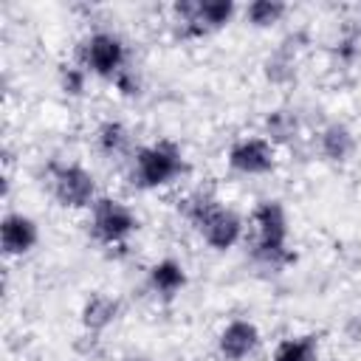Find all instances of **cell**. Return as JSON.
I'll use <instances>...</instances> for the list:
<instances>
[{
	"label": "cell",
	"instance_id": "cell-1",
	"mask_svg": "<svg viewBox=\"0 0 361 361\" xmlns=\"http://www.w3.org/2000/svg\"><path fill=\"white\" fill-rule=\"evenodd\" d=\"M180 214L195 226V231L203 237V243L214 251H228L243 237V220L237 212L226 209L212 192H192L180 200Z\"/></svg>",
	"mask_w": 361,
	"mask_h": 361
},
{
	"label": "cell",
	"instance_id": "cell-2",
	"mask_svg": "<svg viewBox=\"0 0 361 361\" xmlns=\"http://www.w3.org/2000/svg\"><path fill=\"white\" fill-rule=\"evenodd\" d=\"M254 223V245L251 257L271 271L285 268L293 262V254L288 251V217L279 200H259L251 212Z\"/></svg>",
	"mask_w": 361,
	"mask_h": 361
},
{
	"label": "cell",
	"instance_id": "cell-3",
	"mask_svg": "<svg viewBox=\"0 0 361 361\" xmlns=\"http://www.w3.org/2000/svg\"><path fill=\"white\" fill-rule=\"evenodd\" d=\"M186 172V161L178 144L161 138L155 144L138 147L133 155V183L138 189H161L172 180H178Z\"/></svg>",
	"mask_w": 361,
	"mask_h": 361
},
{
	"label": "cell",
	"instance_id": "cell-4",
	"mask_svg": "<svg viewBox=\"0 0 361 361\" xmlns=\"http://www.w3.org/2000/svg\"><path fill=\"white\" fill-rule=\"evenodd\" d=\"M237 6L231 0H178L172 3V17L178 23V37L200 39L231 23Z\"/></svg>",
	"mask_w": 361,
	"mask_h": 361
},
{
	"label": "cell",
	"instance_id": "cell-5",
	"mask_svg": "<svg viewBox=\"0 0 361 361\" xmlns=\"http://www.w3.org/2000/svg\"><path fill=\"white\" fill-rule=\"evenodd\" d=\"M90 234L102 245H124L130 234L138 228V217L133 209L116 197H96L90 206Z\"/></svg>",
	"mask_w": 361,
	"mask_h": 361
},
{
	"label": "cell",
	"instance_id": "cell-6",
	"mask_svg": "<svg viewBox=\"0 0 361 361\" xmlns=\"http://www.w3.org/2000/svg\"><path fill=\"white\" fill-rule=\"evenodd\" d=\"M79 65L102 79H116L124 71L127 48L113 31H93L79 42Z\"/></svg>",
	"mask_w": 361,
	"mask_h": 361
},
{
	"label": "cell",
	"instance_id": "cell-7",
	"mask_svg": "<svg viewBox=\"0 0 361 361\" xmlns=\"http://www.w3.org/2000/svg\"><path fill=\"white\" fill-rule=\"evenodd\" d=\"M51 192L54 200L65 209H90L96 203V180L79 164H54Z\"/></svg>",
	"mask_w": 361,
	"mask_h": 361
},
{
	"label": "cell",
	"instance_id": "cell-8",
	"mask_svg": "<svg viewBox=\"0 0 361 361\" xmlns=\"http://www.w3.org/2000/svg\"><path fill=\"white\" fill-rule=\"evenodd\" d=\"M228 166L240 175H268L276 166V147L262 135L237 138L228 149Z\"/></svg>",
	"mask_w": 361,
	"mask_h": 361
},
{
	"label": "cell",
	"instance_id": "cell-9",
	"mask_svg": "<svg viewBox=\"0 0 361 361\" xmlns=\"http://www.w3.org/2000/svg\"><path fill=\"white\" fill-rule=\"evenodd\" d=\"M257 347H259V330L248 319L228 322L217 336V350L226 361H245L248 355L257 353Z\"/></svg>",
	"mask_w": 361,
	"mask_h": 361
},
{
	"label": "cell",
	"instance_id": "cell-10",
	"mask_svg": "<svg viewBox=\"0 0 361 361\" xmlns=\"http://www.w3.org/2000/svg\"><path fill=\"white\" fill-rule=\"evenodd\" d=\"M39 240L37 223L23 212H8L0 223V248L6 257H23L28 254Z\"/></svg>",
	"mask_w": 361,
	"mask_h": 361
},
{
	"label": "cell",
	"instance_id": "cell-11",
	"mask_svg": "<svg viewBox=\"0 0 361 361\" xmlns=\"http://www.w3.org/2000/svg\"><path fill=\"white\" fill-rule=\"evenodd\" d=\"M355 147H358V141L344 121H330L319 133V152L330 164H347L355 155Z\"/></svg>",
	"mask_w": 361,
	"mask_h": 361
},
{
	"label": "cell",
	"instance_id": "cell-12",
	"mask_svg": "<svg viewBox=\"0 0 361 361\" xmlns=\"http://www.w3.org/2000/svg\"><path fill=\"white\" fill-rule=\"evenodd\" d=\"M121 313V302L110 293H90L79 310V322L87 333H102L107 330Z\"/></svg>",
	"mask_w": 361,
	"mask_h": 361
},
{
	"label": "cell",
	"instance_id": "cell-13",
	"mask_svg": "<svg viewBox=\"0 0 361 361\" xmlns=\"http://www.w3.org/2000/svg\"><path fill=\"white\" fill-rule=\"evenodd\" d=\"M183 285H186V271L178 259L166 257V259H158L149 268V288L155 293H161L164 299H172L175 293H180Z\"/></svg>",
	"mask_w": 361,
	"mask_h": 361
},
{
	"label": "cell",
	"instance_id": "cell-14",
	"mask_svg": "<svg viewBox=\"0 0 361 361\" xmlns=\"http://www.w3.org/2000/svg\"><path fill=\"white\" fill-rule=\"evenodd\" d=\"M96 149L104 155V158H118L130 149V130L121 124V121H102L96 127Z\"/></svg>",
	"mask_w": 361,
	"mask_h": 361
},
{
	"label": "cell",
	"instance_id": "cell-15",
	"mask_svg": "<svg viewBox=\"0 0 361 361\" xmlns=\"http://www.w3.org/2000/svg\"><path fill=\"white\" fill-rule=\"evenodd\" d=\"M262 124H265V135H268V141H271L274 147H276V144H290V141L296 138V133H299V118H296V113L288 110V107L271 110Z\"/></svg>",
	"mask_w": 361,
	"mask_h": 361
},
{
	"label": "cell",
	"instance_id": "cell-16",
	"mask_svg": "<svg viewBox=\"0 0 361 361\" xmlns=\"http://www.w3.org/2000/svg\"><path fill=\"white\" fill-rule=\"evenodd\" d=\"M319 358V341L316 336H296V338H282L274 347L271 361H316Z\"/></svg>",
	"mask_w": 361,
	"mask_h": 361
},
{
	"label": "cell",
	"instance_id": "cell-17",
	"mask_svg": "<svg viewBox=\"0 0 361 361\" xmlns=\"http://www.w3.org/2000/svg\"><path fill=\"white\" fill-rule=\"evenodd\" d=\"M288 6L282 0H254L245 6V20L254 28H271L285 17Z\"/></svg>",
	"mask_w": 361,
	"mask_h": 361
},
{
	"label": "cell",
	"instance_id": "cell-18",
	"mask_svg": "<svg viewBox=\"0 0 361 361\" xmlns=\"http://www.w3.org/2000/svg\"><path fill=\"white\" fill-rule=\"evenodd\" d=\"M293 65H296V48H290V39H285L268 59H265V76L276 85L288 82L293 76Z\"/></svg>",
	"mask_w": 361,
	"mask_h": 361
},
{
	"label": "cell",
	"instance_id": "cell-19",
	"mask_svg": "<svg viewBox=\"0 0 361 361\" xmlns=\"http://www.w3.org/2000/svg\"><path fill=\"white\" fill-rule=\"evenodd\" d=\"M87 82V71L82 65H62L59 68V85L68 96H82Z\"/></svg>",
	"mask_w": 361,
	"mask_h": 361
},
{
	"label": "cell",
	"instance_id": "cell-20",
	"mask_svg": "<svg viewBox=\"0 0 361 361\" xmlns=\"http://www.w3.org/2000/svg\"><path fill=\"white\" fill-rule=\"evenodd\" d=\"M113 85H116V90H118L121 96H138V93H141V82H138V76H135L130 68H124V71L113 79Z\"/></svg>",
	"mask_w": 361,
	"mask_h": 361
},
{
	"label": "cell",
	"instance_id": "cell-21",
	"mask_svg": "<svg viewBox=\"0 0 361 361\" xmlns=\"http://www.w3.org/2000/svg\"><path fill=\"white\" fill-rule=\"evenodd\" d=\"M133 361H147V358H133Z\"/></svg>",
	"mask_w": 361,
	"mask_h": 361
}]
</instances>
